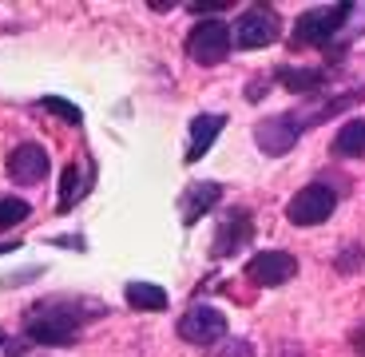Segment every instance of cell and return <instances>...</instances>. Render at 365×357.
Wrapping results in <instances>:
<instances>
[{"instance_id":"6da1fadb","label":"cell","mask_w":365,"mask_h":357,"mask_svg":"<svg viewBox=\"0 0 365 357\" xmlns=\"http://www.w3.org/2000/svg\"><path fill=\"white\" fill-rule=\"evenodd\" d=\"M80 310H76L72 302H60V298H52V302H40L28 310V321L24 330L32 341H40V346H68V341L80 338Z\"/></svg>"},{"instance_id":"7a4b0ae2","label":"cell","mask_w":365,"mask_h":357,"mask_svg":"<svg viewBox=\"0 0 365 357\" xmlns=\"http://www.w3.org/2000/svg\"><path fill=\"white\" fill-rule=\"evenodd\" d=\"M354 16V4H329V9H310L294 20V44L302 48H329V40L341 32V24Z\"/></svg>"},{"instance_id":"3957f363","label":"cell","mask_w":365,"mask_h":357,"mask_svg":"<svg viewBox=\"0 0 365 357\" xmlns=\"http://www.w3.org/2000/svg\"><path fill=\"white\" fill-rule=\"evenodd\" d=\"M235 48V36H230V24L219 16H202L199 24L191 28V36H187V56H191L195 64L210 68V64H222Z\"/></svg>"},{"instance_id":"277c9868","label":"cell","mask_w":365,"mask_h":357,"mask_svg":"<svg viewBox=\"0 0 365 357\" xmlns=\"http://www.w3.org/2000/svg\"><path fill=\"white\" fill-rule=\"evenodd\" d=\"M230 36H235V48L255 52V48H266V44H274V40L282 36V20H278V12H274V9L255 4V9H247L242 16L235 20Z\"/></svg>"},{"instance_id":"5b68a950","label":"cell","mask_w":365,"mask_h":357,"mask_svg":"<svg viewBox=\"0 0 365 357\" xmlns=\"http://www.w3.org/2000/svg\"><path fill=\"white\" fill-rule=\"evenodd\" d=\"M334 211H338V191L326 187V183L302 187V191L286 202V219H290L294 227H318V222H326Z\"/></svg>"},{"instance_id":"8992f818","label":"cell","mask_w":365,"mask_h":357,"mask_svg":"<svg viewBox=\"0 0 365 357\" xmlns=\"http://www.w3.org/2000/svg\"><path fill=\"white\" fill-rule=\"evenodd\" d=\"M179 338L191 341V346H219L227 338V314L215 310V306H191V310L179 318Z\"/></svg>"},{"instance_id":"52a82bcc","label":"cell","mask_w":365,"mask_h":357,"mask_svg":"<svg viewBox=\"0 0 365 357\" xmlns=\"http://www.w3.org/2000/svg\"><path fill=\"white\" fill-rule=\"evenodd\" d=\"M302 128H306V119L294 115V111H278V115H266L262 123L255 128V139L262 147L266 155H286L294 143L302 139Z\"/></svg>"},{"instance_id":"ba28073f","label":"cell","mask_w":365,"mask_h":357,"mask_svg":"<svg viewBox=\"0 0 365 357\" xmlns=\"http://www.w3.org/2000/svg\"><path fill=\"white\" fill-rule=\"evenodd\" d=\"M48 151L40 143H20L12 147V155H9V179L20 187H36L48 179Z\"/></svg>"},{"instance_id":"9c48e42d","label":"cell","mask_w":365,"mask_h":357,"mask_svg":"<svg viewBox=\"0 0 365 357\" xmlns=\"http://www.w3.org/2000/svg\"><path fill=\"white\" fill-rule=\"evenodd\" d=\"M298 274V258L286 254V250H262L247 262V278L258 286H282Z\"/></svg>"},{"instance_id":"30bf717a","label":"cell","mask_w":365,"mask_h":357,"mask_svg":"<svg viewBox=\"0 0 365 357\" xmlns=\"http://www.w3.org/2000/svg\"><path fill=\"white\" fill-rule=\"evenodd\" d=\"M250 234H255L250 211H242V207L227 211V219L219 222V234H215V247H210V258H227V254H235V250H242L250 242Z\"/></svg>"},{"instance_id":"8fae6325","label":"cell","mask_w":365,"mask_h":357,"mask_svg":"<svg viewBox=\"0 0 365 357\" xmlns=\"http://www.w3.org/2000/svg\"><path fill=\"white\" fill-rule=\"evenodd\" d=\"M222 199V187L219 183H191L179 199V214H182V227H195L210 207H219Z\"/></svg>"},{"instance_id":"7c38bea8","label":"cell","mask_w":365,"mask_h":357,"mask_svg":"<svg viewBox=\"0 0 365 357\" xmlns=\"http://www.w3.org/2000/svg\"><path fill=\"white\" fill-rule=\"evenodd\" d=\"M227 128V115H195L191 119V139H187V163H199L210 151V143L219 139V131Z\"/></svg>"},{"instance_id":"4fadbf2b","label":"cell","mask_w":365,"mask_h":357,"mask_svg":"<svg viewBox=\"0 0 365 357\" xmlns=\"http://www.w3.org/2000/svg\"><path fill=\"white\" fill-rule=\"evenodd\" d=\"M334 155L341 159H361L365 155V119H349L334 135Z\"/></svg>"},{"instance_id":"5bb4252c","label":"cell","mask_w":365,"mask_h":357,"mask_svg":"<svg viewBox=\"0 0 365 357\" xmlns=\"http://www.w3.org/2000/svg\"><path fill=\"white\" fill-rule=\"evenodd\" d=\"M278 83L290 88L294 95H310L326 83V72L322 68H278Z\"/></svg>"},{"instance_id":"9a60e30c","label":"cell","mask_w":365,"mask_h":357,"mask_svg":"<svg viewBox=\"0 0 365 357\" xmlns=\"http://www.w3.org/2000/svg\"><path fill=\"white\" fill-rule=\"evenodd\" d=\"M123 298L135 310H167V290L155 282H128L123 286Z\"/></svg>"},{"instance_id":"2e32d148","label":"cell","mask_w":365,"mask_h":357,"mask_svg":"<svg viewBox=\"0 0 365 357\" xmlns=\"http://www.w3.org/2000/svg\"><path fill=\"white\" fill-rule=\"evenodd\" d=\"M83 191H88V175H80V167H68L64 183H60V202H56V211H60V214L72 211L76 202L83 199Z\"/></svg>"},{"instance_id":"e0dca14e","label":"cell","mask_w":365,"mask_h":357,"mask_svg":"<svg viewBox=\"0 0 365 357\" xmlns=\"http://www.w3.org/2000/svg\"><path fill=\"white\" fill-rule=\"evenodd\" d=\"M28 211H32V207H28L24 199H12V195H4V199H0V230H4V227H16V222H24Z\"/></svg>"},{"instance_id":"ac0fdd59","label":"cell","mask_w":365,"mask_h":357,"mask_svg":"<svg viewBox=\"0 0 365 357\" xmlns=\"http://www.w3.org/2000/svg\"><path fill=\"white\" fill-rule=\"evenodd\" d=\"M40 108H48V111H56V115H64L68 123H80V108H76V103H68V100H60V95H44V100H40Z\"/></svg>"},{"instance_id":"d6986e66","label":"cell","mask_w":365,"mask_h":357,"mask_svg":"<svg viewBox=\"0 0 365 357\" xmlns=\"http://www.w3.org/2000/svg\"><path fill=\"white\" fill-rule=\"evenodd\" d=\"M215 357H255V346L250 341H222V349Z\"/></svg>"},{"instance_id":"ffe728a7","label":"cell","mask_w":365,"mask_h":357,"mask_svg":"<svg viewBox=\"0 0 365 357\" xmlns=\"http://www.w3.org/2000/svg\"><path fill=\"white\" fill-rule=\"evenodd\" d=\"M227 9V0H199V4H191V12H222Z\"/></svg>"},{"instance_id":"44dd1931","label":"cell","mask_w":365,"mask_h":357,"mask_svg":"<svg viewBox=\"0 0 365 357\" xmlns=\"http://www.w3.org/2000/svg\"><path fill=\"white\" fill-rule=\"evenodd\" d=\"M354 349L365 357V326H357V330H354Z\"/></svg>"},{"instance_id":"7402d4cb","label":"cell","mask_w":365,"mask_h":357,"mask_svg":"<svg viewBox=\"0 0 365 357\" xmlns=\"http://www.w3.org/2000/svg\"><path fill=\"white\" fill-rule=\"evenodd\" d=\"M16 250V242H0V254H12Z\"/></svg>"},{"instance_id":"603a6c76","label":"cell","mask_w":365,"mask_h":357,"mask_svg":"<svg viewBox=\"0 0 365 357\" xmlns=\"http://www.w3.org/2000/svg\"><path fill=\"white\" fill-rule=\"evenodd\" d=\"M0 346H4V330H0Z\"/></svg>"}]
</instances>
